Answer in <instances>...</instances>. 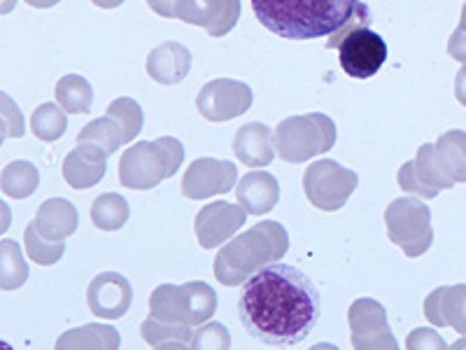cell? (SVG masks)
I'll return each mask as SVG.
<instances>
[{
    "label": "cell",
    "mask_w": 466,
    "mask_h": 350,
    "mask_svg": "<svg viewBox=\"0 0 466 350\" xmlns=\"http://www.w3.org/2000/svg\"><path fill=\"white\" fill-rule=\"evenodd\" d=\"M107 157L110 154L98 145H77L64 161V180L73 190H89V187L98 185L107 170Z\"/></svg>",
    "instance_id": "cell-17"
},
{
    "label": "cell",
    "mask_w": 466,
    "mask_h": 350,
    "mask_svg": "<svg viewBox=\"0 0 466 350\" xmlns=\"http://www.w3.org/2000/svg\"><path fill=\"white\" fill-rule=\"evenodd\" d=\"M369 24H371V16L361 3L355 19L340 28L336 36L327 37V47L340 52V68L355 80H369L387 61V43L380 33L369 28Z\"/></svg>",
    "instance_id": "cell-5"
},
{
    "label": "cell",
    "mask_w": 466,
    "mask_h": 350,
    "mask_svg": "<svg viewBox=\"0 0 466 350\" xmlns=\"http://www.w3.org/2000/svg\"><path fill=\"white\" fill-rule=\"evenodd\" d=\"M122 336L112 324L89 323L73 327L56 339L54 350H119Z\"/></svg>",
    "instance_id": "cell-22"
},
{
    "label": "cell",
    "mask_w": 466,
    "mask_h": 350,
    "mask_svg": "<svg viewBox=\"0 0 466 350\" xmlns=\"http://www.w3.org/2000/svg\"><path fill=\"white\" fill-rule=\"evenodd\" d=\"M218 311V294L208 283L159 285L149 297V315L170 324H206Z\"/></svg>",
    "instance_id": "cell-7"
},
{
    "label": "cell",
    "mask_w": 466,
    "mask_h": 350,
    "mask_svg": "<svg viewBox=\"0 0 466 350\" xmlns=\"http://www.w3.org/2000/svg\"><path fill=\"white\" fill-rule=\"evenodd\" d=\"M236 199L248 215H266L280 201V185L276 175L266 170H249L236 185Z\"/></svg>",
    "instance_id": "cell-19"
},
{
    "label": "cell",
    "mask_w": 466,
    "mask_h": 350,
    "mask_svg": "<svg viewBox=\"0 0 466 350\" xmlns=\"http://www.w3.org/2000/svg\"><path fill=\"white\" fill-rule=\"evenodd\" d=\"M128 201L122 194H115V191H106V194H98L91 203V222L101 232H116L128 222Z\"/></svg>",
    "instance_id": "cell-26"
},
{
    "label": "cell",
    "mask_w": 466,
    "mask_h": 350,
    "mask_svg": "<svg viewBox=\"0 0 466 350\" xmlns=\"http://www.w3.org/2000/svg\"><path fill=\"white\" fill-rule=\"evenodd\" d=\"M238 180V169L228 160H215V157H198L191 161L182 178V194L191 201L228 194Z\"/></svg>",
    "instance_id": "cell-12"
},
{
    "label": "cell",
    "mask_w": 466,
    "mask_h": 350,
    "mask_svg": "<svg viewBox=\"0 0 466 350\" xmlns=\"http://www.w3.org/2000/svg\"><path fill=\"white\" fill-rule=\"evenodd\" d=\"M185 161V145L173 136L140 140L119 160V182L128 190H154L159 182L177 173Z\"/></svg>",
    "instance_id": "cell-4"
},
{
    "label": "cell",
    "mask_w": 466,
    "mask_h": 350,
    "mask_svg": "<svg viewBox=\"0 0 466 350\" xmlns=\"http://www.w3.org/2000/svg\"><path fill=\"white\" fill-rule=\"evenodd\" d=\"M26 3L31 7H35V10H49V7L58 5L61 0H26Z\"/></svg>",
    "instance_id": "cell-41"
},
{
    "label": "cell",
    "mask_w": 466,
    "mask_h": 350,
    "mask_svg": "<svg viewBox=\"0 0 466 350\" xmlns=\"http://www.w3.org/2000/svg\"><path fill=\"white\" fill-rule=\"evenodd\" d=\"M455 96L457 101L466 108V64L457 70V77H455Z\"/></svg>",
    "instance_id": "cell-39"
},
{
    "label": "cell",
    "mask_w": 466,
    "mask_h": 350,
    "mask_svg": "<svg viewBox=\"0 0 466 350\" xmlns=\"http://www.w3.org/2000/svg\"><path fill=\"white\" fill-rule=\"evenodd\" d=\"M424 318L434 327H452L466 336V285L436 287L424 299Z\"/></svg>",
    "instance_id": "cell-16"
},
{
    "label": "cell",
    "mask_w": 466,
    "mask_h": 350,
    "mask_svg": "<svg viewBox=\"0 0 466 350\" xmlns=\"http://www.w3.org/2000/svg\"><path fill=\"white\" fill-rule=\"evenodd\" d=\"M152 12H157L159 16H166V19H173L177 16V0H145Z\"/></svg>",
    "instance_id": "cell-38"
},
{
    "label": "cell",
    "mask_w": 466,
    "mask_h": 350,
    "mask_svg": "<svg viewBox=\"0 0 466 350\" xmlns=\"http://www.w3.org/2000/svg\"><path fill=\"white\" fill-rule=\"evenodd\" d=\"M360 185V175L334 160H318L303 173V191L308 201L324 212H336L348 203Z\"/></svg>",
    "instance_id": "cell-9"
},
{
    "label": "cell",
    "mask_w": 466,
    "mask_h": 350,
    "mask_svg": "<svg viewBox=\"0 0 466 350\" xmlns=\"http://www.w3.org/2000/svg\"><path fill=\"white\" fill-rule=\"evenodd\" d=\"M276 131L261 122H248L233 136V154L249 169H264L276 160Z\"/></svg>",
    "instance_id": "cell-18"
},
{
    "label": "cell",
    "mask_w": 466,
    "mask_h": 350,
    "mask_svg": "<svg viewBox=\"0 0 466 350\" xmlns=\"http://www.w3.org/2000/svg\"><path fill=\"white\" fill-rule=\"evenodd\" d=\"M191 70V52L185 45L168 40L154 47L147 57V73L159 85H180Z\"/></svg>",
    "instance_id": "cell-21"
},
{
    "label": "cell",
    "mask_w": 466,
    "mask_h": 350,
    "mask_svg": "<svg viewBox=\"0 0 466 350\" xmlns=\"http://www.w3.org/2000/svg\"><path fill=\"white\" fill-rule=\"evenodd\" d=\"M238 315L252 339L287 348L313 332L322 315V299L303 271L276 262L243 283Z\"/></svg>",
    "instance_id": "cell-1"
},
{
    "label": "cell",
    "mask_w": 466,
    "mask_h": 350,
    "mask_svg": "<svg viewBox=\"0 0 466 350\" xmlns=\"http://www.w3.org/2000/svg\"><path fill=\"white\" fill-rule=\"evenodd\" d=\"M106 115L119 124V129H122L124 133V145L131 143L145 124L143 108H140L138 101L128 98V96H119V98H115V101L107 106Z\"/></svg>",
    "instance_id": "cell-31"
},
{
    "label": "cell",
    "mask_w": 466,
    "mask_h": 350,
    "mask_svg": "<svg viewBox=\"0 0 466 350\" xmlns=\"http://www.w3.org/2000/svg\"><path fill=\"white\" fill-rule=\"evenodd\" d=\"M448 54H451L455 61H460L461 66L466 64V31L457 28V31L452 33L451 40H448Z\"/></svg>",
    "instance_id": "cell-37"
},
{
    "label": "cell",
    "mask_w": 466,
    "mask_h": 350,
    "mask_svg": "<svg viewBox=\"0 0 466 350\" xmlns=\"http://www.w3.org/2000/svg\"><path fill=\"white\" fill-rule=\"evenodd\" d=\"M177 19L201 26L208 36L222 37L240 19V0H177Z\"/></svg>",
    "instance_id": "cell-13"
},
{
    "label": "cell",
    "mask_w": 466,
    "mask_h": 350,
    "mask_svg": "<svg viewBox=\"0 0 466 350\" xmlns=\"http://www.w3.org/2000/svg\"><path fill=\"white\" fill-rule=\"evenodd\" d=\"M66 129H68V117H66V110L58 103H43L31 115L33 136L43 140V143L58 140L66 133Z\"/></svg>",
    "instance_id": "cell-28"
},
{
    "label": "cell",
    "mask_w": 466,
    "mask_h": 350,
    "mask_svg": "<svg viewBox=\"0 0 466 350\" xmlns=\"http://www.w3.org/2000/svg\"><path fill=\"white\" fill-rule=\"evenodd\" d=\"M457 28H461V31H466V3H464V7H461V16H460V26Z\"/></svg>",
    "instance_id": "cell-45"
},
{
    "label": "cell",
    "mask_w": 466,
    "mask_h": 350,
    "mask_svg": "<svg viewBox=\"0 0 466 350\" xmlns=\"http://www.w3.org/2000/svg\"><path fill=\"white\" fill-rule=\"evenodd\" d=\"M387 236L406 257H420L431 248V211L418 197H401L385 211Z\"/></svg>",
    "instance_id": "cell-8"
},
{
    "label": "cell",
    "mask_w": 466,
    "mask_h": 350,
    "mask_svg": "<svg viewBox=\"0 0 466 350\" xmlns=\"http://www.w3.org/2000/svg\"><path fill=\"white\" fill-rule=\"evenodd\" d=\"M451 350H466V336H461V339H457L455 344L451 345Z\"/></svg>",
    "instance_id": "cell-44"
},
{
    "label": "cell",
    "mask_w": 466,
    "mask_h": 350,
    "mask_svg": "<svg viewBox=\"0 0 466 350\" xmlns=\"http://www.w3.org/2000/svg\"><path fill=\"white\" fill-rule=\"evenodd\" d=\"M56 103L64 108L70 115H82V112L91 110V101H94V89H91L89 80L82 75H64L56 82Z\"/></svg>",
    "instance_id": "cell-25"
},
{
    "label": "cell",
    "mask_w": 466,
    "mask_h": 350,
    "mask_svg": "<svg viewBox=\"0 0 466 350\" xmlns=\"http://www.w3.org/2000/svg\"><path fill=\"white\" fill-rule=\"evenodd\" d=\"M266 31L285 40L331 37L360 12V0H252Z\"/></svg>",
    "instance_id": "cell-2"
},
{
    "label": "cell",
    "mask_w": 466,
    "mask_h": 350,
    "mask_svg": "<svg viewBox=\"0 0 466 350\" xmlns=\"http://www.w3.org/2000/svg\"><path fill=\"white\" fill-rule=\"evenodd\" d=\"M308 350H340V348L334 344H315V345H310Z\"/></svg>",
    "instance_id": "cell-43"
},
{
    "label": "cell",
    "mask_w": 466,
    "mask_h": 350,
    "mask_svg": "<svg viewBox=\"0 0 466 350\" xmlns=\"http://www.w3.org/2000/svg\"><path fill=\"white\" fill-rule=\"evenodd\" d=\"M436 154L452 182H466V131L452 129L436 140Z\"/></svg>",
    "instance_id": "cell-23"
},
{
    "label": "cell",
    "mask_w": 466,
    "mask_h": 350,
    "mask_svg": "<svg viewBox=\"0 0 466 350\" xmlns=\"http://www.w3.org/2000/svg\"><path fill=\"white\" fill-rule=\"evenodd\" d=\"M40 185V173H37L35 164L31 161H12L3 169L0 175V187H3V194L10 199H26L31 197L33 191Z\"/></svg>",
    "instance_id": "cell-27"
},
{
    "label": "cell",
    "mask_w": 466,
    "mask_h": 350,
    "mask_svg": "<svg viewBox=\"0 0 466 350\" xmlns=\"http://www.w3.org/2000/svg\"><path fill=\"white\" fill-rule=\"evenodd\" d=\"M96 7H103V10H115L124 3V0H91Z\"/></svg>",
    "instance_id": "cell-42"
},
{
    "label": "cell",
    "mask_w": 466,
    "mask_h": 350,
    "mask_svg": "<svg viewBox=\"0 0 466 350\" xmlns=\"http://www.w3.org/2000/svg\"><path fill=\"white\" fill-rule=\"evenodd\" d=\"M140 335H143L145 344L154 345L166 344V341H185V344H191V327L187 324H170V323H161V320L152 318L149 315L143 324H140Z\"/></svg>",
    "instance_id": "cell-33"
},
{
    "label": "cell",
    "mask_w": 466,
    "mask_h": 350,
    "mask_svg": "<svg viewBox=\"0 0 466 350\" xmlns=\"http://www.w3.org/2000/svg\"><path fill=\"white\" fill-rule=\"evenodd\" d=\"M133 302V287L127 276L116 271H103L86 290V304L96 318L119 320L128 314Z\"/></svg>",
    "instance_id": "cell-15"
},
{
    "label": "cell",
    "mask_w": 466,
    "mask_h": 350,
    "mask_svg": "<svg viewBox=\"0 0 466 350\" xmlns=\"http://www.w3.org/2000/svg\"><path fill=\"white\" fill-rule=\"evenodd\" d=\"M82 143L98 145V148L106 149L107 154H115L116 149L124 145V133L122 129H119V124L106 115L101 117V119L89 122L80 133H77V145Z\"/></svg>",
    "instance_id": "cell-30"
},
{
    "label": "cell",
    "mask_w": 466,
    "mask_h": 350,
    "mask_svg": "<svg viewBox=\"0 0 466 350\" xmlns=\"http://www.w3.org/2000/svg\"><path fill=\"white\" fill-rule=\"evenodd\" d=\"M255 94L245 82L219 77V80L206 82L197 96V108L208 122H228L236 117L245 115L252 108Z\"/></svg>",
    "instance_id": "cell-11"
},
{
    "label": "cell",
    "mask_w": 466,
    "mask_h": 350,
    "mask_svg": "<svg viewBox=\"0 0 466 350\" xmlns=\"http://www.w3.org/2000/svg\"><path fill=\"white\" fill-rule=\"evenodd\" d=\"M348 324H350V336H364V335H376L382 329H390L387 324V311L380 302L369 297H361L352 302L348 311Z\"/></svg>",
    "instance_id": "cell-24"
},
{
    "label": "cell",
    "mask_w": 466,
    "mask_h": 350,
    "mask_svg": "<svg viewBox=\"0 0 466 350\" xmlns=\"http://www.w3.org/2000/svg\"><path fill=\"white\" fill-rule=\"evenodd\" d=\"M154 350H191V345H187L185 341H166V344L154 345Z\"/></svg>",
    "instance_id": "cell-40"
},
{
    "label": "cell",
    "mask_w": 466,
    "mask_h": 350,
    "mask_svg": "<svg viewBox=\"0 0 466 350\" xmlns=\"http://www.w3.org/2000/svg\"><path fill=\"white\" fill-rule=\"evenodd\" d=\"M33 224H35L37 233L45 241L64 243L68 236H73L77 232L80 215H77V208L68 199H47V201L40 203V208H37V215L33 220Z\"/></svg>",
    "instance_id": "cell-20"
},
{
    "label": "cell",
    "mask_w": 466,
    "mask_h": 350,
    "mask_svg": "<svg viewBox=\"0 0 466 350\" xmlns=\"http://www.w3.org/2000/svg\"><path fill=\"white\" fill-rule=\"evenodd\" d=\"M339 129L334 119L324 112H308V115L287 117L276 129V152L287 164H303V161L327 154L336 145Z\"/></svg>",
    "instance_id": "cell-6"
},
{
    "label": "cell",
    "mask_w": 466,
    "mask_h": 350,
    "mask_svg": "<svg viewBox=\"0 0 466 350\" xmlns=\"http://www.w3.org/2000/svg\"><path fill=\"white\" fill-rule=\"evenodd\" d=\"M350 341H352V348L355 350H401L397 336L392 335V329H382V332H376V335L350 336Z\"/></svg>",
    "instance_id": "cell-36"
},
{
    "label": "cell",
    "mask_w": 466,
    "mask_h": 350,
    "mask_svg": "<svg viewBox=\"0 0 466 350\" xmlns=\"http://www.w3.org/2000/svg\"><path fill=\"white\" fill-rule=\"evenodd\" d=\"M3 350H12V348H10V345H7V344H3Z\"/></svg>",
    "instance_id": "cell-46"
},
{
    "label": "cell",
    "mask_w": 466,
    "mask_h": 350,
    "mask_svg": "<svg viewBox=\"0 0 466 350\" xmlns=\"http://www.w3.org/2000/svg\"><path fill=\"white\" fill-rule=\"evenodd\" d=\"M24 241H26V255L40 266L56 264V262L61 260L66 252L64 243H52V241H45L43 236L37 233L35 224L33 222H28V227L24 229Z\"/></svg>",
    "instance_id": "cell-32"
},
{
    "label": "cell",
    "mask_w": 466,
    "mask_h": 350,
    "mask_svg": "<svg viewBox=\"0 0 466 350\" xmlns=\"http://www.w3.org/2000/svg\"><path fill=\"white\" fill-rule=\"evenodd\" d=\"M397 182L406 194L418 199H436L443 190L455 187L441 166L434 143H424L415 154V160L406 161L399 169Z\"/></svg>",
    "instance_id": "cell-10"
},
{
    "label": "cell",
    "mask_w": 466,
    "mask_h": 350,
    "mask_svg": "<svg viewBox=\"0 0 466 350\" xmlns=\"http://www.w3.org/2000/svg\"><path fill=\"white\" fill-rule=\"evenodd\" d=\"M28 281V264L16 241L3 239L0 243V285L10 292L22 287Z\"/></svg>",
    "instance_id": "cell-29"
},
{
    "label": "cell",
    "mask_w": 466,
    "mask_h": 350,
    "mask_svg": "<svg viewBox=\"0 0 466 350\" xmlns=\"http://www.w3.org/2000/svg\"><path fill=\"white\" fill-rule=\"evenodd\" d=\"M245 222H248V212L240 206L228 201H212L197 212L194 232L201 248L212 250L231 241Z\"/></svg>",
    "instance_id": "cell-14"
},
{
    "label": "cell",
    "mask_w": 466,
    "mask_h": 350,
    "mask_svg": "<svg viewBox=\"0 0 466 350\" xmlns=\"http://www.w3.org/2000/svg\"><path fill=\"white\" fill-rule=\"evenodd\" d=\"M191 350H231V335L222 323L198 324L194 336H191Z\"/></svg>",
    "instance_id": "cell-34"
},
{
    "label": "cell",
    "mask_w": 466,
    "mask_h": 350,
    "mask_svg": "<svg viewBox=\"0 0 466 350\" xmlns=\"http://www.w3.org/2000/svg\"><path fill=\"white\" fill-rule=\"evenodd\" d=\"M406 350H451L434 327H418L406 336Z\"/></svg>",
    "instance_id": "cell-35"
},
{
    "label": "cell",
    "mask_w": 466,
    "mask_h": 350,
    "mask_svg": "<svg viewBox=\"0 0 466 350\" xmlns=\"http://www.w3.org/2000/svg\"><path fill=\"white\" fill-rule=\"evenodd\" d=\"M289 250V233L280 222L266 220L233 236L215 257V278L227 287H238L257 271L276 264Z\"/></svg>",
    "instance_id": "cell-3"
}]
</instances>
